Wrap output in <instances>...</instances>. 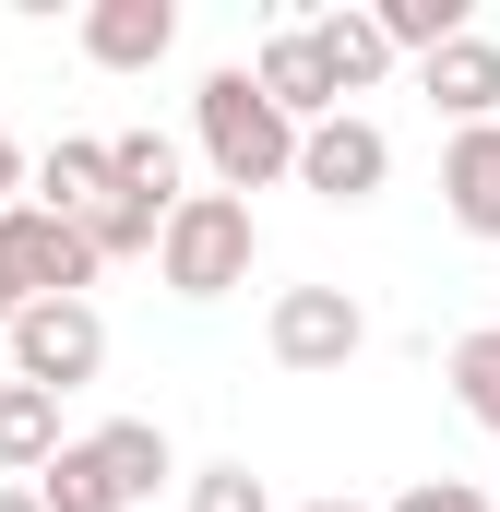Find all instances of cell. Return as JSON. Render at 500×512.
<instances>
[{"label":"cell","instance_id":"6da1fadb","mask_svg":"<svg viewBox=\"0 0 500 512\" xmlns=\"http://www.w3.org/2000/svg\"><path fill=\"white\" fill-rule=\"evenodd\" d=\"M298 143H310V131L286 120L250 72H215V84H203V155H215V191H239V203H250V191L298 179Z\"/></svg>","mask_w":500,"mask_h":512},{"label":"cell","instance_id":"7a4b0ae2","mask_svg":"<svg viewBox=\"0 0 500 512\" xmlns=\"http://www.w3.org/2000/svg\"><path fill=\"white\" fill-rule=\"evenodd\" d=\"M167 286L179 298H227V286H250V262H262V227H250L239 191H191L179 215H167Z\"/></svg>","mask_w":500,"mask_h":512},{"label":"cell","instance_id":"3957f363","mask_svg":"<svg viewBox=\"0 0 500 512\" xmlns=\"http://www.w3.org/2000/svg\"><path fill=\"white\" fill-rule=\"evenodd\" d=\"M108 370V322L84 310V298H36L24 322H12V382H36V393H84Z\"/></svg>","mask_w":500,"mask_h":512},{"label":"cell","instance_id":"277c9868","mask_svg":"<svg viewBox=\"0 0 500 512\" xmlns=\"http://www.w3.org/2000/svg\"><path fill=\"white\" fill-rule=\"evenodd\" d=\"M0 274H12L24 298H84V286H96V239H84L72 215H48V203H12V215H0Z\"/></svg>","mask_w":500,"mask_h":512},{"label":"cell","instance_id":"5b68a950","mask_svg":"<svg viewBox=\"0 0 500 512\" xmlns=\"http://www.w3.org/2000/svg\"><path fill=\"white\" fill-rule=\"evenodd\" d=\"M274 358L286 370H346L358 346H370V310L346 298V286H274Z\"/></svg>","mask_w":500,"mask_h":512},{"label":"cell","instance_id":"8992f818","mask_svg":"<svg viewBox=\"0 0 500 512\" xmlns=\"http://www.w3.org/2000/svg\"><path fill=\"white\" fill-rule=\"evenodd\" d=\"M298 179H310L322 203H370L381 179H393V143H381V131L346 108V120H322L310 143H298Z\"/></svg>","mask_w":500,"mask_h":512},{"label":"cell","instance_id":"52a82bcc","mask_svg":"<svg viewBox=\"0 0 500 512\" xmlns=\"http://www.w3.org/2000/svg\"><path fill=\"white\" fill-rule=\"evenodd\" d=\"M250 84L286 108L298 131H322V120H346V84L322 72V48H310V24H286V36H262V60H250Z\"/></svg>","mask_w":500,"mask_h":512},{"label":"cell","instance_id":"ba28073f","mask_svg":"<svg viewBox=\"0 0 500 512\" xmlns=\"http://www.w3.org/2000/svg\"><path fill=\"white\" fill-rule=\"evenodd\" d=\"M179 48V0H96L84 12V60L96 72H155Z\"/></svg>","mask_w":500,"mask_h":512},{"label":"cell","instance_id":"9c48e42d","mask_svg":"<svg viewBox=\"0 0 500 512\" xmlns=\"http://www.w3.org/2000/svg\"><path fill=\"white\" fill-rule=\"evenodd\" d=\"M441 215H453L465 239H500V120L453 131V155H441Z\"/></svg>","mask_w":500,"mask_h":512},{"label":"cell","instance_id":"30bf717a","mask_svg":"<svg viewBox=\"0 0 500 512\" xmlns=\"http://www.w3.org/2000/svg\"><path fill=\"white\" fill-rule=\"evenodd\" d=\"M417 84H429V108H441V120H465V131L500 120V48L477 36V24H465L441 60H417Z\"/></svg>","mask_w":500,"mask_h":512},{"label":"cell","instance_id":"8fae6325","mask_svg":"<svg viewBox=\"0 0 500 512\" xmlns=\"http://www.w3.org/2000/svg\"><path fill=\"white\" fill-rule=\"evenodd\" d=\"M72 441H60V393H36V382H0V465L12 477H48Z\"/></svg>","mask_w":500,"mask_h":512},{"label":"cell","instance_id":"7c38bea8","mask_svg":"<svg viewBox=\"0 0 500 512\" xmlns=\"http://www.w3.org/2000/svg\"><path fill=\"white\" fill-rule=\"evenodd\" d=\"M310 48H322V72H334L346 96H370L381 72H393V36H381V12H322V24H310Z\"/></svg>","mask_w":500,"mask_h":512},{"label":"cell","instance_id":"4fadbf2b","mask_svg":"<svg viewBox=\"0 0 500 512\" xmlns=\"http://www.w3.org/2000/svg\"><path fill=\"white\" fill-rule=\"evenodd\" d=\"M96 465H108L120 512L155 501V489H167V429H155V417H108V429H96Z\"/></svg>","mask_w":500,"mask_h":512},{"label":"cell","instance_id":"5bb4252c","mask_svg":"<svg viewBox=\"0 0 500 512\" xmlns=\"http://www.w3.org/2000/svg\"><path fill=\"white\" fill-rule=\"evenodd\" d=\"M108 191H120L108 143H48V167H36V203H48V215H72V227H84V215H96Z\"/></svg>","mask_w":500,"mask_h":512},{"label":"cell","instance_id":"9a60e30c","mask_svg":"<svg viewBox=\"0 0 500 512\" xmlns=\"http://www.w3.org/2000/svg\"><path fill=\"white\" fill-rule=\"evenodd\" d=\"M108 167H120L131 203H155V215H179V203H191V191H179V143H167V131H120V143H108Z\"/></svg>","mask_w":500,"mask_h":512},{"label":"cell","instance_id":"2e32d148","mask_svg":"<svg viewBox=\"0 0 500 512\" xmlns=\"http://www.w3.org/2000/svg\"><path fill=\"white\" fill-rule=\"evenodd\" d=\"M84 239H96V262H131V251H167V215L131 203V191H108V203L84 215Z\"/></svg>","mask_w":500,"mask_h":512},{"label":"cell","instance_id":"e0dca14e","mask_svg":"<svg viewBox=\"0 0 500 512\" xmlns=\"http://www.w3.org/2000/svg\"><path fill=\"white\" fill-rule=\"evenodd\" d=\"M36 501L48 512H120V489H108V465H96V441H72L48 477H36Z\"/></svg>","mask_w":500,"mask_h":512},{"label":"cell","instance_id":"ac0fdd59","mask_svg":"<svg viewBox=\"0 0 500 512\" xmlns=\"http://www.w3.org/2000/svg\"><path fill=\"white\" fill-rule=\"evenodd\" d=\"M381 36L417 48V60H441V48L465 36V0H381Z\"/></svg>","mask_w":500,"mask_h":512},{"label":"cell","instance_id":"d6986e66","mask_svg":"<svg viewBox=\"0 0 500 512\" xmlns=\"http://www.w3.org/2000/svg\"><path fill=\"white\" fill-rule=\"evenodd\" d=\"M453 405H465L477 429H500V322H489V334H465V346H453Z\"/></svg>","mask_w":500,"mask_h":512},{"label":"cell","instance_id":"ffe728a7","mask_svg":"<svg viewBox=\"0 0 500 512\" xmlns=\"http://www.w3.org/2000/svg\"><path fill=\"white\" fill-rule=\"evenodd\" d=\"M191 512H274V489H262L250 465H203V477H191Z\"/></svg>","mask_w":500,"mask_h":512},{"label":"cell","instance_id":"44dd1931","mask_svg":"<svg viewBox=\"0 0 500 512\" xmlns=\"http://www.w3.org/2000/svg\"><path fill=\"white\" fill-rule=\"evenodd\" d=\"M393 512H500V501H489V489H465V477H417Z\"/></svg>","mask_w":500,"mask_h":512},{"label":"cell","instance_id":"7402d4cb","mask_svg":"<svg viewBox=\"0 0 500 512\" xmlns=\"http://www.w3.org/2000/svg\"><path fill=\"white\" fill-rule=\"evenodd\" d=\"M12 191H24V143L0 131V215H12Z\"/></svg>","mask_w":500,"mask_h":512},{"label":"cell","instance_id":"603a6c76","mask_svg":"<svg viewBox=\"0 0 500 512\" xmlns=\"http://www.w3.org/2000/svg\"><path fill=\"white\" fill-rule=\"evenodd\" d=\"M24 310H36V298H24V286H12V274H0V334H12V322H24Z\"/></svg>","mask_w":500,"mask_h":512},{"label":"cell","instance_id":"cb8c5ba5","mask_svg":"<svg viewBox=\"0 0 500 512\" xmlns=\"http://www.w3.org/2000/svg\"><path fill=\"white\" fill-rule=\"evenodd\" d=\"M0 512H48V501H36V489H0Z\"/></svg>","mask_w":500,"mask_h":512},{"label":"cell","instance_id":"d4e9b609","mask_svg":"<svg viewBox=\"0 0 500 512\" xmlns=\"http://www.w3.org/2000/svg\"><path fill=\"white\" fill-rule=\"evenodd\" d=\"M298 512H358V501H298Z\"/></svg>","mask_w":500,"mask_h":512},{"label":"cell","instance_id":"484cf974","mask_svg":"<svg viewBox=\"0 0 500 512\" xmlns=\"http://www.w3.org/2000/svg\"><path fill=\"white\" fill-rule=\"evenodd\" d=\"M0 382H12V334H0Z\"/></svg>","mask_w":500,"mask_h":512}]
</instances>
